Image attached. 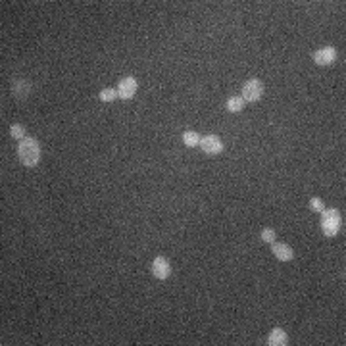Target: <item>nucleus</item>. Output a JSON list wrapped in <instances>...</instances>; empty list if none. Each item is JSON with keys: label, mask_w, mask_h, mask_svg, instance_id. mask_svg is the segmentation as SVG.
Listing matches in <instances>:
<instances>
[{"label": "nucleus", "mask_w": 346, "mask_h": 346, "mask_svg": "<svg viewBox=\"0 0 346 346\" xmlns=\"http://www.w3.org/2000/svg\"><path fill=\"white\" fill-rule=\"evenodd\" d=\"M98 98L102 100V102H114V100L117 98V91L112 89V87H106V89H102V91L98 92Z\"/></svg>", "instance_id": "13"}, {"label": "nucleus", "mask_w": 346, "mask_h": 346, "mask_svg": "<svg viewBox=\"0 0 346 346\" xmlns=\"http://www.w3.org/2000/svg\"><path fill=\"white\" fill-rule=\"evenodd\" d=\"M322 229L327 237H335L338 233V229H340V212L337 208L322 212Z\"/></svg>", "instance_id": "2"}, {"label": "nucleus", "mask_w": 346, "mask_h": 346, "mask_svg": "<svg viewBox=\"0 0 346 346\" xmlns=\"http://www.w3.org/2000/svg\"><path fill=\"white\" fill-rule=\"evenodd\" d=\"M225 106H227V112H231V114H239L244 108V100H242V96H229Z\"/></svg>", "instance_id": "11"}, {"label": "nucleus", "mask_w": 346, "mask_h": 346, "mask_svg": "<svg viewBox=\"0 0 346 346\" xmlns=\"http://www.w3.org/2000/svg\"><path fill=\"white\" fill-rule=\"evenodd\" d=\"M271 250L275 258L281 260V262H290L292 258H294V252H292V248L285 244V242H273L271 244Z\"/></svg>", "instance_id": "8"}, {"label": "nucleus", "mask_w": 346, "mask_h": 346, "mask_svg": "<svg viewBox=\"0 0 346 346\" xmlns=\"http://www.w3.org/2000/svg\"><path fill=\"white\" fill-rule=\"evenodd\" d=\"M337 60V50L333 46H323V48L313 52V62L317 66H331Z\"/></svg>", "instance_id": "7"}, {"label": "nucleus", "mask_w": 346, "mask_h": 346, "mask_svg": "<svg viewBox=\"0 0 346 346\" xmlns=\"http://www.w3.org/2000/svg\"><path fill=\"white\" fill-rule=\"evenodd\" d=\"M17 156H19V162L27 167H35L41 160V144L37 139H31V137H25L23 140H19L17 144Z\"/></svg>", "instance_id": "1"}, {"label": "nucleus", "mask_w": 346, "mask_h": 346, "mask_svg": "<svg viewBox=\"0 0 346 346\" xmlns=\"http://www.w3.org/2000/svg\"><path fill=\"white\" fill-rule=\"evenodd\" d=\"M310 208H312L313 212H319V214H322L323 210H325V202H323L322 198H312V200H310Z\"/></svg>", "instance_id": "15"}, {"label": "nucleus", "mask_w": 346, "mask_h": 346, "mask_svg": "<svg viewBox=\"0 0 346 346\" xmlns=\"http://www.w3.org/2000/svg\"><path fill=\"white\" fill-rule=\"evenodd\" d=\"M139 89V85H137V79L135 77H123L119 85H117V98L121 100H131L135 96V92Z\"/></svg>", "instance_id": "4"}, {"label": "nucleus", "mask_w": 346, "mask_h": 346, "mask_svg": "<svg viewBox=\"0 0 346 346\" xmlns=\"http://www.w3.org/2000/svg\"><path fill=\"white\" fill-rule=\"evenodd\" d=\"M262 240H264V242H275V231L273 229H269V227H267V229H264L262 231Z\"/></svg>", "instance_id": "16"}, {"label": "nucleus", "mask_w": 346, "mask_h": 346, "mask_svg": "<svg viewBox=\"0 0 346 346\" xmlns=\"http://www.w3.org/2000/svg\"><path fill=\"white\" fill-rule=\"evenodd\" d=\"M10 135H12V137H14L16 140H23V139H25V129H23V125L14 123L12 127H10Z\"/></svg>", "instance_id": "14"}, {"label": "nucleus", "mask_w": 346, "mask_h": 346, "mask_svg": "<svg viewBox=\"0 0 346 346\" xmlns=\"http://www.w3.org/2000/svg\"><path fill=\"white\" fill-rule=\"evenodd\" d=\"M152 275H154L158 281H165L171 275V264H169V260H167L165 256L154 258V262H152Z\"/></svg>", "instance_id": "5"}, {"label": "nucleus", "mask_w": 346, "mask_h": 346, "mask_svg": "<svg viewBox=\"0 0 346 346\" xmlns=\"http://www.w3.org/2000/svg\"><path fill=\"white\" fill-rule=\"evenodd\" d=\"M12 91H14V96L16 98H27V94L31 92V85L25 81V79H17V81H14V85H12Z\"/></svg>", "instance_id": "10"}, {"label": "nucleus", "mask_w": 346, "mask_h": 346, "mask_svg": "<svg viewBox=\"0 0 346 346\" xmlns=\"http://www.w3.org/2000/svg\"><path fill=\"white\" fill-rule=\"evenodd\" d=\"M200 146H202V150L206 152L208 156H215V154H219L223 150V142L217 135H206L204 139L200 140Z\"/></svg>", "instance_id": "6"}, {"label": "nucleus", "mask_w": 346, "mask_h": 346, "mask_svg": "<svg viewBox=\"0 0 346 346\" xmlns=\"http://www.w3.org/2000/svg\"><path fill=\"white\" fill-rule=\"evenodd\" d=\"M200 140H202V137H200L196 131H185L183 133V142H185V146H189V149L200 146Z\"/></svg>", "instance_id": "12"}, {"label": "nucleus", "mask_w": 346, "mask_h": 346, "mask_svg": "<svg viewBox=\"0 0 346 346\" xmlns=\"http://www.w3.org/2000/svg\"><path fill=\"white\" fill-rule=\"evenodd\" d=\"M267 344H269V346H285V344H288L287 333L281 329V327H275V329H271V333L267 335Z\"/></svg>", "instance_id": "9"}, {"label": "nucleus", "mask_w": 346, "mask_h": 346, "mask_svg": "<svg viewBox=\"0 0 346 346\" xmlns=\"http://www.w3.org/2000/svg\"><path fill=\"white\" fill-rule=\"evenodd\" d=\"M264 96V85L260 79H248L242 85V100L244 102H258Z\"/></svg>", "instance_id": "3"}]
</instances>
